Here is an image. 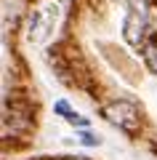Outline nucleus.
I'll list each match as a JSON object with an SVG mask.
<instances>
[{
    "mask_svg": "<svg viewBox=\"0 0 157 160\" xmlns=\"http://www.w3.org/2000/svg\"><path fill=\"white\" fill-rule=\"evenodd\" d=\"M101 115H104L109 123H115V126H120L123 131H128V133L139 131V109H136V104L128 102V99L109 102L107 107L101 109Z\"/></svg>",
    "mask_w": 157,
    "mask_h": 160,
    "instance_id": "obj_1",
    "label": "nucleus"
},
{
    "mask_svg": "<svg viewBox=\"0 0 157 160\" xmlns=\"http://www.w3.org/2000/svg\"><path fill=\"white\" fill-rule=\"evenodd\" d=\"M123 35H125V40H128L133 48L144 46V40H146V11H144V6L133 8V11L128 13V19H125V24H123Z\"/></svg>",
    "mask_w": 157,
    "mask_h": 160,
    "instance_id": "obj_2",
    "label": "nucleus"
},
{
    "mask_svg": "<svg viewBox=\"0 0 157 160\" xmlns=\"http://www.w3.org/2000/svg\"><path fill=\"white\" fill-rule=\"evenodd\" d=\"M29 126H32V120H29L24 112H19V109H11V115L6 118V133L11 131L13 136H19V133L29 131Z\"/></svg>",
    "mask_w": 157,
    "mask_h": 160,
    "instance_id": "obj_3",
    "label": "nucleus"
},
{
    "mask_svg": "<svg viewBox=\"0 0 157 160\" xmlns=\"http://www.w3.org/2000/svg\"><path fill=\"white\" fill-rule=\"evenodd\" d=\"M141 56H144L146 67L157 75V43H155V40H144V46H141Z\"/></svg>",
    "mask_w": 157,
    "mask_h": 160,
    "instance_id": "obj_4",
    "label": "nucleus"
},
{
    "mask_svg": "<svg viewBox=\"0 0 157 160\" xmlns=\"http://www.w3.org/2000/svg\"><path fill=\"white\" fill-rule=\"evenodd\" d=\"M43 24H45L43 13H35V16H32V22H29V38H32V40H37L40 35H43V32H40V29H43Z\"/></svg>",
    "mask_w": 157,
    "mask_h": 160,
    "instance_id": "obj_5",
    "label": "nucleus"
},
{
    "mask_svg": "<svg viewBox=\"0 0 157 160\" xmlns=\"http://www.w3.org/2000/svg\"><path fill=\"white\" fill-rule=\"evenodd\" d=\"M80 144H85V147H99L101 139L96 136V133H91V131H83L80 133Z\"/></svg>",
    "mask_w": 157,
    "mask_h": 160,
    "instance_id": "obj_6",
    "label": "nucleus"
},
{
    "mask_svg": "<svg viewBox=\"0 0 157 160\" xmlns=\"http://www.w3.org/2000/svg\"><path fill=\"white\" fill-rule=\"evenodd\" d=\"M67 123H72V126H80V128H85V126H88V118H83V115H77V112H69V115H67Z\"/></svg>",
    "mask_w": 157,
    "mask_h": 160,
    "instance_id": "obj_7",
    "label": "nucleus"
},
{
    "mask_svg": "<svg viewBox=\"0 0 157 160\" xmlns=\"http://www.w3.org/2000/svg\"><path fill=\"white\" fill-rule=\"evenodd\" d=\"M53 112H56V115H69L67 102H56V104H53Z\"/></svg>",
    "mask_w": 157,
    "mask_h": 160,
    "instance_id": "obj_8",
    "label": "nucleus"
},
{
    "mask_svg": "<svg viewBox=\"0 0 157 160\" xmlns=\"http://www.w3.org/2000/svg\"><path fill=\"white\" fill-rule=\"evenodd\" d=\"M69 160H85V158H69Z\"/></svg>",
    "mask_w": 157,
    "mask_h": 160,
    "instance_id": "obj_9",
    "label": "nucleus"
}]
</instances>
